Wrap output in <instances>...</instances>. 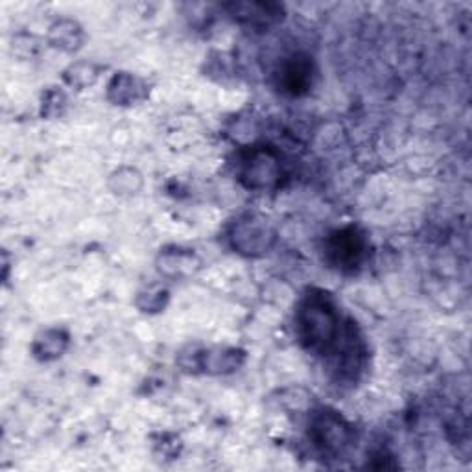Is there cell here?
I'll use <instances>...</instances> for the list:
<instances>
[{
    "label": "cell",
    "mask_w": 472,
    "mask_h": 472,
    "mask_svg": "<svg viewBox=\"0 0 472 472\" xmlns=\"http://www.w3.org/2000/svg\"><path fill=\"white\" fill-rule=\"evenodd\" d=\"M297 330L308 351L325 355L336 348L339 316L332 303L323 296H310L299 308Z\"/></svg>",
    "instance_id": "cell-1"
},
{
    "label": "cell",
    "mask_w": 472,
    "mask_h": 472,
    "mask_svg": "<svg viewBox=\"0 0 472 472\" xmlns=\"http://www.w3.org/2000/svg\"><path fill=\"white\" fill-rule=\"evenodd\" d=\"M365 253V238L358 229L349 227L338 231L327 244V255L336 268L355 270L364 259Z\"/></svg>",
    "instance_id": "cell-2"
},
{
    "label": "cell",
    "mask_w": 472,
    "mask_h": 472,
    "mask_svg": "<svg viewBox=\"0 0 472 472\" xmlns=\"http://www.w3.org/2000/svg\"><path fill=\"white\" fill-rule=\"evenodd\" d=\"M280 177L277 155L270 150H251L242 161V179L251 188L271 186Z\"/></svg>",
    "instance_id": "cell-3"
},
{
    "label": "cell",
    "mask_w": 472,
    "mask_h": 472,
    "mask_svg": "<svg viewBox=\"0 0 472 472\" xmlns=\"http://www.w3.org/2000/svg\"><path fill=\"white\" fill-rule=\"evenodd\" d=\"M231 238L233 245L247 255L264 253L273 244V233L259 219H245V222L236 224Z\"/></svg>",
    "instance_id": "cell-4"
},
{
    "label": "cell",
    "mask_w": 472,
    "mask_h": 472,
    "mask_svg": "<svg viewBox=\"0 0 472 472\" xmlns=\"http://www.w3.org/2000/svg\"><path fill=\"white\" fill-rule=\"evenodd\" d=\"M312 435L316 445L327 452H339L349 443V426L334 414H322L312 426Z\"/></svg>",
    "instance_id": "cell-5"
},
{
    "label": "cell",
    "mask_w": 472,
    "mask_h": 472,
    "mask_svg": "<svg viewBox=\"0 0 472 472\" xmlns=\"http://www.w3.org/2000/svg\"><path fill=\"white\" fill-rule=\"evenodd\" d=\"M227 8L238 22L251 26H270L280 17L282 12L277 4H261V3H236Z\"/></svg>",
    "instance_id": "cell-6"
},
{
    "label": "cell",
    "mask_w": 472,
    "mask_h": 472,
    "mask_svg": "<svg viewBox=\"0 0 472 472\" xmlns=\"http://www.w3.org/2000/svg\"><path fill=\"white\" fill-rule=\"evenodd\" d=\"M310 78L312 63L303 56H294L288 63H285V67L280 71V83L285 90L292 94H301L303 90H306V87L310 85Z\"/></svg>",
    "instance_id": "cell-7"
},
{
    "label": "cell",
    "mask_w": 472,
    "mask_h": 472,
    "mask_svg": "<svg viewBox=\"0 0 472 472\" xmlns=\"http://www.w3.org/2000/svg\"><path fill=\"white\" fill-rule=\"evenodd\" d=\"M141 82L130 74L116 76L109 85V97L115 104H132L139 100Z\"/></svg>",
    "instance_id": "cell-8"
},
{
    "label": "cell",
    "mask_w": 472,
    "mask_h": 472,
    "mask_svg": "<svg viewBox=\"0 0 472 472\" xmlns=\"http://www.w3.org/2000/svg\"><path fill=\"white\" fill-rule=\"evenodd\" d=\"M52 41L63 50H74L82 43V31L78 24L71 21H61L52 28Z\"/></svg>",
    "instance_id": "cell-9"
},
{
    "label": "cell",
    "mask_w": 472,
    "mask_h": 472,
    "mask_svg": "<svg viewBox=\"0 0 472 472\" xmlns=\"http://www.w3.org/2000/svg\"><path fill=\"white\" fill-rule=\"evenodd\" d=\"M38 343H39L38 353L43 358H54V356H57L65 351L67 338L63 336L59 330H50V332H45L43 339H39Z\"/></svg>",
    "instance_id": "cell-10"
},
{
    "label": "cell",
    "mask_w": 472,
    "mask_h": 472,
    "mask_svg": "<svg viewBox=\"0 0 472 472\" xmlns=\"http://www.w3.org/2000/svg\"><path fill=\"white\" fill-rule=\"evenodd\" d=\"M113 181H116V186L115 191L116 194H135L139 188H141V176L135 172V170H120Z\"/></svg>",
    "instance_id": "cell-11"
}]
</instances>
